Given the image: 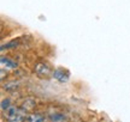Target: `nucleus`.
<instances>
[{
  "label": "nucleus",
  "mask_w": 130,
  "mask_h": 122,
  "mask_svg": "<svg viewBox=\"0 0 130 122\" xmlns=\"http://www.w3.org/2000/svg\"><path fill=\"white\" fill-rule=\"evenodd\" d=\"M34 73L39 77V78H48L50 75L53 74L51 66L45 61H37L35 66H34Z\"/></svg>",
  "instance_id": "2"
},
{
  "label": "nucleus",
  "mask_w": 130,
  "mask_h": 122,
  "mask_svg": "<svg viewBox=\"0 0 130 122\" xmlns=\"http://www.w3.org/2000/svg\"><path fill=\"white\" fill-rule=\"evenodd\" d=\"M52 77L56 80H58L59 83H66L70 78V73L64 68H56L53 71V74Z\"/></svg>",
  "instance_id": "3"
},
{
  "label": "nucleus",
  "mask_w": 130,
  "mask_h": 122,
  "mask_svg": "<svg viewBox=\"0 0 130 122\" xmlns=\"http://www.w3.org/2000/svg\"><path fill=\"white\" fill-rule=\"evenodd\" d=\"M18 67V64L14 60L10 59L7 56H1V68H6V70H16Z\"/></svg>",
  "instance_id": "4"
},
{
  "label": "nucleus",
  "mask_w": 130,
  "mask_h": 122,
  "mask_svg": "<svg viewBox=\"0 0 130 122\" xmlns=\"http://www.w3.org/2000/svg\"><path fill=\"white\" fill-rule=\"evenodd\" d=\"M11 107H12V104H11V98L5 97V98L1 99V111H3V113H5L6 110H9Z\"/></svg>",
  "instance_id": "9"
},
{
  "label": "nucleus",
  "mask_w": 130,
  "mask_h": 122,
  "mask_svg": "<svg viewBox=\"0 0 130 122\" xmlns=\"http://www.w3.org/2000/svg\"><path fill=\"white\" fill-rule=\"evenodd\" d=\"M34 108H35V99L27 98L23 101V103H22V109H23L25 113H27V111H31Z\"/></svg>",
  "instance_id": "6"
},
{
  "label": "nucleus",
  "mask_w": 130,
  "mask_h": 122,
  "mask_svg": "<svg viewBox=\"0 0 130 122\" xmlns=\"http://www.w3.org/2000/svg\"><path fill=\"white\" fill-rule=\"evenodd\" d=\"M7 122H25L28 118V115L22 108L18 107H11L9 110L5 111Z\"/></svg>",
  "instance_id": "1"
},
{
  "label": "nucleus",
  "mask_w": 130,
  "mask_h": 122,
  "mask_svg": "<svg viewBox=\"0 0 130 122\" xmlns=\"http://www.w3.org/2000/svg\"><path fill=\"white\" fill-rule=\"evenodd\" d=\"M19 87V81L18 80H10L4 85V89L6 91H16Z\"/></svg>",
  "instance_id": "8"
},
{
  "label": "nucleus",
  "mask_w": 130,
  "mask_h": 122,
  "mask_svg": "<svg viewBox=\"0 0 130 122\" xmlns=\"http://www.w3.org/2000/svg\"><path fill=\"white\" fill-rule=\"evenodd\" d=\"M50 118H51L52 122H64L65 121V116L61 113H54L50 115Z\"/></svg>",
  "instance_id": "10"
},
{
  "label": "nucleus",
  "mask_w": 130,
  "mask_h": 122,
  "mask_svg": "<svg viewBox=\"0 0 130 122\" xmlns=\"http://www.w3.org/2000/svg\"><path fill=\"white\" fill-rule=\"evenodd\" d=\"M45 121H46V116L40 113L29 114L28 118H27V122H45Z\"/></svg>",
  "instance_id": "5"
},
{
  "label": "nucleus",
  "mask_w": 130,
  "mask_h": 122,
  "mask_svg": "<svg viewBox=\"0 0 130 122\" xmlns=\"http://www.w3.org/2000/svg\"><path fill=\"white\" fill-rule=\"evenodd\" d=\"M19 41H21V38H17V40H12V41L7 42L6 44H1V52H4L5 49L10 50V49H14L16 47H18L19 44H21Z\"/></svg>",
  "instance_id": "7"
}]
</instances>
